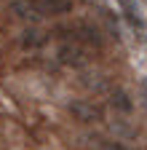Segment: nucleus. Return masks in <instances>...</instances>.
<instances>
[{
  "instance_id": "obj_1",
  "label": "nucleus",
  "mask_w": 147,
  "mask_h": 150,
  "mask_svg": "<svg viewBox=\"0 0 147 150\" xmlns=\"http://www.w3.org/2000/svg\"><path fill=\"white\" fill-rule=\"evenodd\" d=\"M70 112H72L78 121H83V123H96V121L104 118V115H102V110H99L94 102H86V99H75V102H70Z\"/></svg>"
},
{
  "instance_id": "obj_2",
  "label": "nucleus",
  "mask_w": 147,
  "mask_h": 150,
  "mask_svg": "<svg viewBox=\"0 0 147 150\" xmlns=\"http://www.w3.org/2000/svg\"><path fill=\"white\" fill-rule=\"evenodd\" d=\"M43 16H62L72 11V0H32Z\"/></svg>"
},
{
  "instance_id": "obj_3",
  "label": "nucleus",
  "mask_w": 147,
  "mask_h": 150,
  "mask_svg": "<svg viewBox=\"0 0 147 150\" xmlns=\"http://www.w3.org/2000/svg\"><path fill=\"white\" fill-rule=\"evenodd\" d=\"M118 3H120V8H123V13H126L128 22H131L136 30H142V27H144V19L139 16V8L134 6V0H118Z\"/></svg>"
},
{
  "instance_id": "obj_4",
  "label": "nucleus",
  "mask_w": 147,
  "mask_h": 150,
  "mask_svg": "<svg viewBox=\"0 0 147 150\" xmlns=\"http://www.w3.org/2000/svg\"><path fill=\"white\" fill-rule=\"evenodd\" d=\"M113 105H115L118 110H123V112H128V110L134 107V105H131V99H128V94H126V91H115V94H113Z\"/></svg>"
},
{
  "instance_id": "obj_5",
  "label": "nucleus",
  "mask_w": 147,
  "mask_h": 150,
  "mask_svg": "<svg viewBox=\"0 0 147 150\" xmlns=\"http://www.w3.org/2000/svg\"><path fill=\"white\" fill-rule=\"evenodd\" d=\"M40 43H43V35L35 32V30H27L24 38H22V46L24 48H35V46H40Z\"/></svg>"
},
{
  "instance_id": "obj_6",
  "label": "nucleus",
  "mask_w": 147,
  "mask_h": 150,
  "mask_svg": "<svg viewBox=\"0 0 147 150\" xmlns=\"http://www.w3.org/2000/svg\"><path fill=\"white\" fill-rule=\"evenodd\" d=\"M104 150H128V147H123L118 142H104Z\"/></svg>"
},
{
  "instance_id": "obj_7",
  "label": "nucleus",
  "mask_w": 147,
  "mask_h": 150,
  "mask_svg": "<svg viewBox=\"0 0 147 150\" xmlns=\"http://www.w3.org/2000/svg\"><path fill=\"white\" fill-rule=\"evenodd\" d=\"M142 97H144V105H147V81L142 83Z\"/></svg>"
}]
</instances>
